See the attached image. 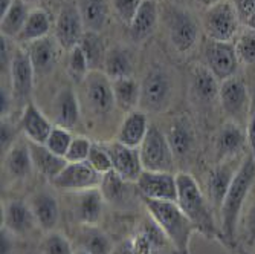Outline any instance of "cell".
<instances>
[{"label":"cell","mask_w":255,"mask_h":254,"mask_svg":"<svg viewBox=\"0 0 255 254\" xmlns=\"http://www.w3.org/2000/svg\"><path fill=\"white\" fill-rule=\"evenodd\" d=\"M12 103H14L12 94H9L6 89L2 87V92H0V113H2V118H6L9 115Z\"/></svg>","instance_id":"obj_49"},{"label":"cell","mask_w":255,"mask_h":254,"mask_svg":"<svg viewBox=\"0 0 255 254\" xmlns=\"http://www.w3.org/2000/svg\"><path fill=\"white\" fill-rule=\"evenodd\" d=\"M251 113H255V87L251 94Z\"/></svg>","instance_id":"obj_54"},{"label":"cell","mask_w":255,"mask_h":254,"mask_svg":"<svg viewBox=\"0 0 255 254\" xmlns=\"http://www.w3.org/2000/svg\"><path fill=\"white\" fill-rule=\"evenodd\" d=\"M20 129L31 143L44 144L54 129L51 120L31 101L23 107L20 118Z\"/></svg>","instance_id":"obj_22"},{"label":"cell","mask_w":255,"mask_h":254,"mask_svg":"<svg viewBox=\"0 0 255 254\" xmlns=\"http://www.w3.org/2000/svg\"><path fill=\"white\" fill-rule=\"evenodd\" d=\"M29 205L43 232H54L60 221V205L57 198L49 192H37L32 195Z\"/></svg>","instance_id":"obj_24"},{"label":"cell","mask_w":255,"mask_h":254,"mask_svg":"<svg viewBox=\"0 0 255 254\" xmlns=\"http://www.w3.org/2000/svg\"><path fill=\"white\" fill-rule=\"evenodd\" d=\"M103 175L92 169L87 163H67L58 176H55L51 184L52 187L64 193H80L90 189H98Z\"/></svg>","instance_id":"obj_10"},{"label":"cell","mask_w":255,"mask_h":254,"mask_svg":"<svg viewBox=\"0 0 255 254\" xmlns=\"http://www.w3.org/2000/svg\"><path fill=\"white\" fill-rule=\"evenodd\" d=\"M246 141H248V133L242 124L234 121L225 123L219 129L214 138L217 161L222 163V161L236 158L245 149Z\"/></svg>","instance_id":"obj_18"},{"label":"cell","mask_w":255,"mask_h":254,"mask_svg":"<svg viewBox=\"0 0 255 254\" xmlns=\"http://www.w3.org/2000/svg\"><path fill=\"white\" fill-rule=\"evenodd\" d=\"M29 254H34V253H29Z\"/></svg>","instance_id":"obj_56"},{"label":"cell","mask_w":255,"mask_h":254,"mask_svg":"<svg viewBox=\"0 0 255 254\" xmlns=\"http://www.w3.org/2000/svg\"><path fill=\"white\" fill-rule=\"evenodd\" d=\"M75 254H89V253H87V251H84V250H78Z\"/></svg>","instance_id":"obj_55"},{"label":"cell","mask_w":255,"mask_h":254,"mask_svg":"<svg viewBox=\"0 0 255 254\" xmlns=\"http://www.w3.org/2000/svg\"><path fill=\"white\" fill-rule=\"evenodd\" d=\"M5 169L9 176L15 179H23L31 175L34 164L29 152V146L23 143H15L6 153H5Z\"/></svg>","instance_id":"obj_30"},{"label":"cell","mask_w":255,"mask_h":254,"mask_svg":"<svg viewBox=\"0 0 255 254\" xmlns=\"http://www.w3.org/2000/svg\"><path fill=\"white\" fill-rule=\"evenodd\" d=\"M153 222L162 230L167 241L173 245L177 254H188L190 242L194 233H197L193 222L185 215L177 202L154 201L141 198Z\"/></svg>","instance_id":"obj_3"},{"label":"cell","mask_w":255,"mask_h":254,"mask_svg":"<svg viewBox=\"0 0 255 254\" xmlns=\"http://www.w3.org/2000/svg\"><path fill=\"white\" fill-rule=\"evenodd\" d=\"M233 5L236 6L240 20L245 23L255 11V0H233Z\"/></svg>","instance_id":"obj_47"},{"label":"cell","mask_w":255,"mask_h":254,"mask_svg":"<svg viewBox=\"0 0 255 254\" xmlns=\"http://www.w3.org/2000/svg\"><path fill=\"white\" fill-rule=\"evenodd\" d=\"M240 238L243 244V251L249 248V251H255V199L248 205V209L242 212L239 224H237V233L236 238Z\"/></svg>","instance_id":"obj_38"},{"label":"cell","mask_w":255,"mask_h":254,"mask_svg":"<svg viewBox=\"0 0 255 254\" xmlns=\"http://www.w3.org/2000/svg\"><path fill=\"white\" fill-rule=\"evenodd\" d=\"M100 190H101L106 202H109L115 207H126L133 199L131 182L123 179L113 170L103 175Z\"/></svg>","instance_id":"obj_29"},{"label":"cell","mask_w":255,"mask_h":254,"mask_svg":"<svg viewBox=\"0 0 255 254\" xmlns=\"http://www.w3.org/2000/svg\"><path fill=\"white\" fill-rule=\"evenodd\" d=\"M84 94L90 109L98 115H107L113 110L115 97L112 80L104 71H90L83 81Z\"/></svg>","instance_id":"obj_14"},{"label":"cell","mask_w":255,"mask_h":254,"mask_svg":"<svg viewBox=\"0 0 255 254\" xmlns=\"http://www.w3.org/2000/svg\"><path fill=\"white\" fill-rule=\"evenodd\" d=\"M28 146H29L34 169L44 178H48L49 181H52L55 176H58L61 173V170L67 166L66 158L55 155L44 144H37V143L28 141Z\"/></svg>","instance_id":"obj_28"},{"label":"cell","mask_w":255,"mask_h":254,"mask_svg":"<svg viewBox=\"0 0 255 254\" xmlns=\"http://www.w3.org/2000/svg\"><path fill=\"white\" fill-rule=\"evenodd\" d=\"M104 196L98 189L75 193L74 216L81 225H98L104 212Z\"/></svg>","instance_id":"obj_20"},{"label":"cell","mask_w":255,"mask_h":254,"mask_svg":"<svg viewBox=\"0 0 255 254\" xmlns=\"http://www.w3.org/2000/svg\"><path fill=\"white\" fill-rule=\"evenodd\" d=\"M139 153L144 170L173 173L174 152L167 140V135L156 126H150L145 140L139 146Z\"/></svg>","instance_id":"obj_6"},{"label":"cell","mask_w":255,"mask_h":254,"mask_svg":"<svg viewBox=\"0 0 255 254\" xmlns=\"http://www.w3.org/2000/svg\"><path fill=\"white\" fill-rule=\"evenodd\" d=\"M219 101L229 121L243 126L246 117H251V94L243 80L233 77L220 83Z\"/></svg>","instance_id":"obj_8"},{"label":"cell","mask_w":255,"mask_h":254,"mask_svg":"<svg viewBox=\"0 0 255 254\" xmlns=\"http://www.w3.org/2000/svg\"><path fill=\"white\" fill-rule=\"evenodd\" d=\"M134 184L141 198H148L154 201H168V202H176L177 199L176 175L170 172L144 170Z\"/></svg>","instance_id":"obj_13"},{"label":"cell","mask_w":255,"mask_h":254,"mask_svg":"<svg viewBox=\"0 0 255 254\" xmlns=\"http://www.w3.org/2000/svg\"><path fill=\"white\" fill-rule=\"evenodd\" d=\"M205 61L208 69L222 83L233 78L239 69V57L233 41H216L208 40L205 43Z\"/></svg>","instance_id":"obj_11"},{"label":"cell","mask_w":255,"mask_h":254,"mask_svg":"<svg viewBox=\"0 0 255 254\" xmlns=\"http://www.w3.org/2000/svg\"><path fill=\"white\" fill-rule=\"evenodd\" d=\"M15 136H17L15 126L9 123L6 118H2V124H0V146H2L3 155L15 144Z\"/></svg>","instance_id":"obj_46"},{"label":"cell","mask_w":255,"mask_h":254,"mask_svg":"<svg viewBox=\"0 0 255 254\" xmlns=\"http://www.w3.org/2000/svg\"><path fill=\"white\" fill-rule=\"evenodd\" d=\"M240 17L229 0H220L210 8H205L202 28L210 40L233 41L240 31Z\"/></svg>","instance_id":"obj_5"},{"label":"cell","mask_w":255,"mask_h":254,"mask_svg":"<svg viewBox=\"0 0 255 254\" xmlns=\"http://www.w3.org/2000/svg\"><path fill=\"white\" fill-rule=\"evenodd\" d=\"M84 21L80 14L78 5L66 3L61 6L57 23H55V38L61 49L71 51L81 41V37L84 35Z\"/></svg>","instance_id":"obj_15"},{"label":"cell","mask_w":255,"mask_h":254,"mask_svg":"<svg viewBox=\"0 0 255 254\" xmlns=\"http://www.w3.org/2000/svg\"><path fill=\"white\" fill-rule=\"evenodd\" d=\"M197 2H199L203 8H210V6H213L214 3L220 2V0H197Z\"/></svg>","instance_id":"obj_52"},{"label":"cell","mask_w":255,"mask_h":254,"mask_svg":"<svg viewBox=\"0 0 255 254\" xmlns=\"http://www.w3.org/2000/svg\"><path fill=\"white\" fill-rule=\"evenodd\" d=\"M52 115L57 126L64 129H74L80 123L81 109L75 92L71 87H63L54 98Z\"/></svg>","instance_id":"obj_23"},{"label":"cell","mask_w":255,"mask_h":254,"mask_svg":"<svg viewBox=\"0 0 255 254\" xmlns=\"http://www.w3.org/2000/svg\"><path fill=\"white\" fill-rule=\"evenodd\" d=\"M72 140H74V136H72L71 130L60 127V126H54V129L48 138V141L44 143V146L49 150H52L55 155L66 158V153H67L69 147H71Z\"/></svg>","instance_id":"obj_42"},{"label":"cell","mask_w":255,"mask_h":254,"mask_svg":"<svg viewBox=\"0 0 255 254\" xmlns=\"http://www.w3.org/2000/svg\"><path fill=\"white\" fill-rule=\"evenodd\" d=\"M67 71H69V75H71L75 81H84V78L90 72L87 58H86L83 49L80 48V44L69 51Z\"/></svg>","instance_id":"obj_41"},{"label":"cell","mask_w":255,"mask_h":254,"mask_svg":"<svg viewBox=\"0 0 255 254\" xmlns=\"http://www.w3.org/2000/svg\"><path fill=\"white\" fill-rule=\"evenodd\" d=\"M78 44L87 58L90 71H101V67H104L107 51L104 48V43H103L100 32L86 31Z\"/></svg>","instance_id":"obj_37"},{"label":"cell","mask_w":255,"mask_h":254,"mask_svg":"<svg viewBox=\"0 0 255 254\" xmlns=\"http://www.w3.org/2000/svg\"><path fill=\"white\" fill-rule=\"evenodd\" d=\"M167 25L170 41L179 54L190 52L197 44L200 25L190 11L170 9L167 12Z\"/></svg>","instance_id":"obj_7"},{"label":"cell","mask_w":255,"mask_h":254,"mask_svg":"<svg viewBox=\"0 0 255 254\" xmlns=\"http://www.w3.org/2000/svg\"><path fill=\"white\" fill-rule=\"evenodd\" d=\"M167 140L174 152V156L185 158L196 147V130L190 118L177 117L168 127Z\"/></svg>","instance_id":"obj_26"},{"label":"cell","mask_w":255,"mask_h":254,"mask_svg":"<svg viewBox=\"0 0 255 254\" xmlns=\"http://www.w3.org/2000/svg\"><path fill=\"white\" fill-rule=\"evenodd\" d=\"M246 127H248L246 133H248V144L251 147V155L255 158V113H251Z\"/></svg>","instance_id":"obj_50"},{"label":"cell","mask_w":255,"mask_h":254,"mask_svg":"<svg viewBox=\"0 0 255 254\" xmlns=\"http://www.w3.org/2000/svg\"><path fill=\"white\" fill-rule=\"evenodd\" d=\"M148 120L147 113L141 109H136L127 113V117L121 123L118 133H117V141L128 146V147H137L142 144L145 140L147 132H148Z\"/></svg>","instance_id":"obj_25"},{"label":"cell","mask_w":255,"mask_h":254,"mask_svg":"<svg viewBox=\"0 0 255 254\" xmlns=\"http://www.w3.org/2000/svg\"><path fill=\"white\" fill-rule=\"evenodd\" d=\"M29 9L25 0H15L11 9L0 20V31L6 38H17L28 20Z\"/></svg>","instance_id":"obj_36"},{"label":"cell","mask_w":255,"mask_h":254,"mask_svg":"<svg viewBox=\"0 0 255 254\" xmlns=\"http://www.w3.org/2000/svg\"><path fill=\"white\" fill-rule=\"evenodd\" d=\"M86 31L101 32L109 20V0H78Z\"/></svg>","instance_id":"obj_31"},{"label":"cell","mask_w":255,"mask_h":254,"mask_svg":"<svg viewBox=\"0 0 255 254\" xmlns=\"http://www.w3.org/2000/svg\"><path fill=\"white\" fill-rule=\"evenodd\" d=\"M255 184V158L252 155L245 156L239 172L231 184L220 209V233L222 239L228 245L236 244V233L240 215L245 209L246 199Z\"/></svg>","instance_id":"obj_1"},{"label":"cell","mask_w":255,"mask_h":254,"mask_svg":"<svg viewBox=\"0 0 255 254\" xmlns=\"http://www.w3.org/2000/svg\"><path fill=\"white\" fill-rule=\"evenodd\" d=\"M240 164H239L237 159L231 158V159H226V161L219 163L210 173H208L206 181H205L206 198H208V201H210L214 213H220L223 199H225V196L231 187V184H233V181L239 172Z\"/></svg>","instance_id":"obj_12"},{"label":"cell","mask_w":255,"mask_h":254,"mask_svg":"<svg viewBox=\"0 0 255 254\" xmlns=\"http://www.w3.org/2000/svg\"><path fill=\"white\" fill-rule=\"evenodd\" d=\"M40 254H75V251L71 241L54 230L46 233L40 247Z\"/></svg>","instance_id":"obj_40"},{"label":"cell","mask_w":255,"mask_h":254,"mask_svg":"<svg viewBox=\"0 0 255 254\" xmlns=\"http://www.w3.org/2000/svg\"><path fill=\"white\" fill-rule=\"evenodd\" d=\"M104 72L110 80L131 77L133 72L131 54L127 49L120 48V46H115V48L109 49L104 60Z\"/></svg>","instance_id":"obj_35"},{"label":"cell","mask_w":255,"mask_h":254,"mask_svg":"<svg viewBox=\"0 0 255 254\" xmlns=\"http://www.w3.org/2000/svg\"><path fill=\"white\" fill-rule=\"evenodd\" d=\"M87 163L92 166V169L97 170L100 175H106V173H109V172L113 170L110 155L106 150L104 144L92 143V147H90V152H89V158H87Z\"/></svg>","instance_id":"obj_43"},{"label":"cell","mask_w":255,"mask_h":254,"mask_svg":"<svg viewBox=\"0 0 255 254\" xmlns=\"http://www.w3.org/2000/svg\"><path fill=\"white\" fill-rule=\"evenodd\" d=\"M9 80L14 103H18L25 107L31 103V94L34 87V66L31 63L29 54L25 49L15 48L12 52L11 64H9Z\"/></svg>","instance_id":"obj_9"},{"label":"cell","mask_w":255,"mask_h":254,"mask_svg":"<svg viewBox=\"0 0 255 254\" xmlns=\"http://www.w3.org/2000/svg\"><path fill=\"white\" fill-rule=\"evenodd\" d=\"M14 2H15V0H0V18H2L11 9Z\"/></svg>","instance_id":"obj_51"},{"label":"cell","mask_w":255,"mask_h":254,"mask_svg":"<svg viewBox=\"0 0 255 254\" xmlns=\"http://www.w3.org/2000/svg\"><path fill=\"white\" fill-rule=\"evenodd\" d=\"M25 2H26V0H25Z\"/></svg>","instance_id":"obj_57"},{"label":"cell","mask_w":255,"mask_h":254,"mask_svg":"<svg viewBox=\"0 0 255 254\" xmlns=\"http://www.w3.org/2000/svg\"><path fill=\"white\" fill-rule=\"evenodd\" d=\"M236 52L245 64H255V31L248 28L239 32L236 38Z\"/></svg>","instance_id":"obj_39"},{"label":"cell","mask_w":255,"mask_h":254,"mask_svg":"<svg viewBox=\"0 0 255 254\" xmlns=\"http://www.w3.org/2000/svg\"><path fill=\"white\" fill-rule=\"evenodd\" d=\"M246 26L255 31V11H254V12H252V15L246 20Z\"/></svg>","instance_id":"obj_53"},{"label":"cell","mask_w":255,"mask_h":254,"mask_svg":"<svg viewBox=\"0 0 255 254\" xmlns=\"http://www.w3.org/2000/svg\"><path fill=\"white\" fill-rule=\"evenodd\" d=\"M2 212V227L17 238L28 236L35 227H38L29 202L11 199L3 205Z\"/></svg>","instance_id":"obj_17"},{"label":"cell","mask_w":255,"mask_h":254,"mask_svg":"<svg viewBox=\"0 0 255 254\" xmlns=\"http://www.w3.org/2000/svg\"><path fill=\"white\" fill-rule=\"evenodd\" d=\"M174 94L173 78L162 66L150 67L141 83L139 106L145 113H160L168 109Z\"/></svg>","instance_id":"obj_4"},{"label":"cell","mask_w":255,"mask_h":254,"mask_svg":"<svg viewBox=\"0 0 255 254\" xmlns=\"http://www.w3.org/2000/svg\"><path fill=\"white\" fill-rule=\"evenodd\" d=\"M159 20V6L156 0H142L141 6L134 14L133 20L130 21V35L134 41H142L148 38Z\"/></svg>","instance_id":"obj_27"},{"label":"cell","mask_w":255,"mask_h":254,"mask_svg":"<svg viewBox=\"0 0 255 254\" xmlns=\"http://www.w3.org/2000/svg\"><path fill=\"white\" fill-rule=\"evenodd\" d=\"M190 89L194 101L203 106H210L219 100L220 81L214 77L206 64H196L191 71Z\"/></svg>","instance_id":"obj_21"},{"label":"cell","mask_w":255,"mask_h":254,"mask_svg":"<svg viewBox=\"0 0 255 254\" xmlns=\"http://www.w3.org/2000/svg\"><path fill=\"white\" fill-rule=\"evenodd\" d=\"M17 236H14L11 232L5 227H2V232H0V254H12L14 253V247H15V239Z\"/></svg>","instance_id":"obj_48"},{"label":"cell","mask_w":255,"mask_h":254,"mask_svg":"<svg viewBox=\"0 0 255 254\" xmlns=\"http://www.w3.org/2000/svg\"><path fill=\"white\" fill-rule=\"evenodd\" d=\"M92 147V141L86 136H74V140L71 143L66 159L67 163H86L89 158V152Z\"/></svg>","instance_id":"obj_44"},{"label":"cell","mask_w":255,"mask_h":254,"mask_svg":"<svg viewBox=\"0 0 255 254\" xmlns=\"http://www.w3.org/2000/svg\"><path fill=\"white\" fill-rule=\"evenodd\" d=\"M177 205L180 210L188 216V219L196 227L197 233L208 239L222 238L220 230L217 228L214 210L208 198L200 190L197 181L188 173H177Z\"/></svg>","instance_id":"obj_2"},{"label":"cell","mask_w":255,"mask_h":254,"mask_svg":"<svg viewBox=\"0 0 255 254\" xmlns=\"http://www.w3.org/2000/svg\"><path fill=\"white\" fill-rule=\"evenodd\" d=\"M61 46L58 44L55 37H43L40 40H35L29 43L28 54L31 58V63L34 66V72L38 77L49 75L58 61Z\"/></svg>","instance_id":"obj_19"},{"label":"cell","mask_w":255,"mask_h":254,"mask_svg":"<svg viewBox=\"0 0 255 254\" xmlns=\"http://www.w3.org/2000/svg\"><path fill=\"white\" fill-rule=\"evenodd\" d=\"M112 87H113L115 104L127 113L136 110V106L139 104V98H141V84L131 77H124V78L112 80Z\"/></svg>","instance_id":"obj_32"},{"label":"cell","mask_w":255,"mask_h":254,"mask_svg":"<svg viewBox=\"0 0 255 254\" xmlns=\"http://www.w3.org/2000/svg\"><path fill=\"white\" fill-rule=\"evenodd\" d=\"M110 3L117 12V15L127 25L133 20L134 14L137 12L139 6H141L142 0H110Z\"/></svg>","instance_id":"obj_45"},{"label":"cell","mask_w":255,"mask_h":254,"mask_svg":"<svg viewBox=\"0 0 255 254\" xmlns=\"http://www.w3.org/2000/svg\"><path fill=\"white\" fill-rule=\"evenodd\" d=\"M51 31V18L49 14L41 8H35L29 11L28 20L23 26L21 32L15 38L18 43H32L43 37H48Z\"/></svg>","instance_id":"obj_34"},{"label":"cell","mask_w":255,"mask_h":254,"mask_svg":"<svg viewBox=\"0 0 255 254\" xmlns=\"http://www.w3.org/2000/svg\"><path fill=\"white\" fill-rule=\"evenodd\" d=\"M254 254H255V253H254Z\"/></svg>","instance_id":"obj_58"},{"label":"cell","mask_w":255,"mask_h":254,"mask_svg":"<svg viewBox=\"0 0 255 254\" xmlns=\"http://www.w3.org/2000/svg\"><path fill=\"white\" fill-rule=\"evenodd\" d=\"M104 147L110 155L113 172L118 173L123 179L128 182H136L137 178L144 172L139 149L124 146L117 140L109 144H104Z\"/></svg>","instance_id":"obj_16"},{"label":"cell","mask_w":255,"mask_h":254,"mask_svg":"<svg viewBox=\"0 0 255 254\" xmlns=\"http://www.w3.org/2000/svg\"><path fill=\"white\" fill-rule=\"evenodd\" d=\"M78 236L81 250L89 254H113L115 251L110 236L98 225H81Z\"/></svg>","instance_id":"obj_33"}]
</instances>
